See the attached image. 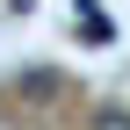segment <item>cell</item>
I'll use <instances>...</instances> for the list:
<instances>
[{
    "instance_id": "cell-1",
    "label": "cell",
    "mask_w": 130,
    "mask_h": 130,
    "mask_svg": "<svg viewBox=\"0 0 130 130\" xmlns=\"http://www.w3.org/2000/svg\"><path fill=\"white\" fill-rule=\"evenodd\" d=\"M72 29H79L87 43H116V22H108L101 0H72Z\"/></svg>"
},
{
    "instance_id": "cell-2",
    "label": "cell",
    "mask_w": 130,
    "mask_h": 130,
    "mask_svg": "<svg viewBox=\"0 0 130 130\" xmlns=\"http://www.w3.org/2000/svg\"><path fill=\"white\" fill-rule=\"evenodd\" d=\"M87 130H130V108H123V101H101V108L87 116Z\"/></svg>"
},
{
    "instance_id": "cell-3",
    "label": "cell",
    "mask_w": 130,
    "mask_h": 130,
    "mask_svg": "<svg viewBox=\"0 0 130 130\" xmlns=\"http://www.w3.org/2000/svg\"><path fill=\"white\" fill-rule=\"evenodd\" d=\"M7 7H14V14H29V7H36V0H7Z\"/></svg>"
}]
</instances>
